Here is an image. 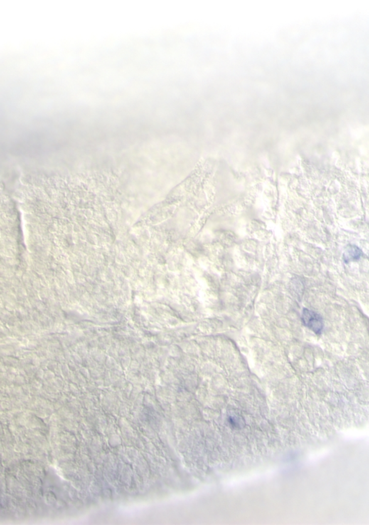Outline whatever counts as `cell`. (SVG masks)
<instances>
[{
  "mask_svg": "<svg viewBox=\"0 0 369 525\" xmlns=\"http://www.w3.org/2000/svg\"><path fill=\"white\" fill-rule=\"evenodd\" d=\"M362 254H363V252L358 246L348 245L343 254V260L345 263L358 261L361 257Z\"/></svg>",
  "mask_w": 369,
  "mask_h": 525,
  "instance_id": "7a4b0ae2",
  "label": "cell"
},
{
  "mask_svg": "<svg viewBox=\"0 0 369 525\" xmlns=\"http://www.w3.org/2000/svg\"><path fill=\"white\" fill-rule=\"evenodd\" d=\"M301 321L305 327L313 331L316 335H321L324 327V322L323 317L319 314L314 311L304 309L301 314Z\"/></svg>",
  "mask_w": 369,
  "mask_h": 525,
  "instance_id": "6da1fadb",
  "label": "cell"
}]
</instances>
